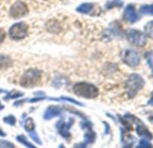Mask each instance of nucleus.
I'll use <instances>...</instances> for the list:
<instances>
[{
    "instance_id": "f257e3e1",
    "label": "nucleus",
    "mask_w": 153,
    "mask_h": 148,
    "mask_svg": "<svg viewBox=\"0 0 153 148\" xmlns=\"http://www.w3.org/2000/svg\"><path fill=\"white\" fill-rule=\"evenodd\" d=\"M74 93L81 97L92 99L99 96V89L96 86L88 82H78L73 87Z\"/></svg>"
},
{
    "instance_id": "f03ea898",
    "label": "nucleus",
    "mask_w": 153,
    "mask_h": 148,
    "mask_svg": "<svg viewBox=\"0 0 153 148\" xmlns=\"http://www.w3.org/2000/svg\"><path fill=\"white\" fill-rule=\"evenodd\" d=\"M144 80L137 73L131 74L126 81V94L130 98L134 97L137 93L144 87Z\"/></svg>"
},
{
    "instance_id": "7ed1b4c3",
    "label": "nucleus",
    "mask_w": 153,
    "mask_h": 148,
    "mask_svg": "<svg viewBox=\"0 0 153 148\" xmlns=\"http://www.w3.org/2000/svg\"><path fill=\"white\" fill-rule=\"evenodd\" d=\"M41 77V71L38 69H29L22 76L20 85L25 88H31L40 82Z\"/></svg>"
},
{
    "instance_id": "20e7f679",
    "label": "nucleus",
    "mask_w": 153,
    "mask_h": 148,
    "mask_svg": "<svg viewBox=\"0 0 153 148\" xmlns=\"http://www.w3.org/2000/svg\"><path fill=\"white\" fill-rule=\"evenodd\" d=\"M29 33V26L26 22H17L11 26L8 31V36L11 39L18 41L25 38Z\"/></svg>"
},
{
    "instance_id": "39448f33",
    "label": "nucleus",
    "mask_w": 153,
    "mask_h": 148,
    "mask_svg": "<svg viewBox=\"0 0 153 148\" xmlns=\"http://www.w3.org/2000/svg\"><path fill=\"white\" fill-rule=\"evenodd\" d=\"M126 37L128 41L137 46H144L147 43V37L146 35L137 29H129L126 30Z\"/></svg>"
},
{
    "instance_id": "423d86ee",
    "label": "nucleus",
    "mask_w": 153,
    "mask_h": 148,
    "mask_svg": "<svg viewBox=\"0 0 153 148\" xmlns=\"http://www.w3.org/2000/svg\"><path fill=\"white\" fill-rule=\"evenodd\" d=\"M121 59L129 67H136L140 64V56L139 54L132 50V49H126L124 50L121 54Z\"/></svg>"
},
{
    "instance_id": "0eeeda50",
    "label": "nucleus",
    "mask_w": 153,
    "mask_h": 148,
    "mask_svg": "<svg viewBox=\"0 0 153 148\" xmlns=\"http://www.w3.org/2000/svg\"><path fill=\"white\" fill-rule=\"evenodd\" d=\"M29 13V8L27 4L24 2L17 1L15 2L10 8L9 14L12 18L19 19L21 17H23Z\"/></svg>"
},
{
    "instance_id": "6e6552de",
    "label": "nucleus",
    "mask_w": 153,
    "mask_h": 148,
    "mask_svg": "<svg viewBox=\"0 0 153 148\" xmlns=\"http://www.w3.org/2000/svg\"><path fill=\"white\" fill-rule=\"evenodd\" d=\"M74 120L73 118L69 119L68 122L64 121L63 120H60L56 122V128L58 131V133L64 138L68 139L69 138H71V134H70V128L73 126Z\"/></svg>"
},
{
    "instance_id": "1a4fd4ad",
    "label": "nucleus",
    "mask_w": 153,
    "mask_h": 148,
    "mask_svg": "<svg viewBox=\"0 0 153 148\" xmlns=\"http://www.w3.org/2000/svg\"><path fill=\"white\" fill-rule=\"evenodd\" d=\"M124 19L130 23H134L136 21L139 20V16L133 4H128L126 7L124 11Z\"/></svg>"
},
{
    "instance_id": "9d476101",
    "label": "nucleus",
    "mask_w": 153,
    "mask_h": 148,
    "mask_svg": "<svg viewBox=\"0 0 153 148\" xmlns=\"http://www.w3.org/2000/svg\"><path fill=\"white\" fill-rule=\"evenodd\" d=\"M62 111H63V109L60 106L50 105L46 109V111L43 114V119L46 121H48V120H51L55 117H58L61 115Z\"/></svg>"
},
{
    "instance_id": "9b49d317",
    "label": "nucleus",
    "mask_w": 153,
    "mask_h": 148,
    "mask_svg": "<svg viewBox=\"0 0 153 148\" xmlns=\"http://www.w3.org/2000/svg\"><path fill=\"white\" fill-rule=\"evenodd\" d=\"M95 139H96V134L92 130V127L88 128L86 129V132L84 135V142L80 145H75L74 147H86L87 145L94 143Z\"/></svg>"
},
{
    "instance_id": "f8f14e48",
    "label": "nucleus",
    "mask_w": 153,
    "mask_h": 148,
    "mask_svg": "<svg viewBox=\"0 0 153 148\" xmlns=\"http://www.w3.org/2000/svg\"><path fill=\"white\" fill-rule=\"evenodd\" d=\"M136 132L138 134V136L140 137H143V138H146L148 139H152V134L149 131L148 128L143 124V122L139 121V123L137 124L136 126Z\"/></svg>"
},
{
    "instance_id": "ddd939ff",
    "label": "nucleus",
    "mask_w": 153,
    "mask_h": 148,
    "mask_svg": "<svg viewBox=\"0 0 153 148\" xmlns=\"http://www.w3.org/2000/svg\"><path fill=\"white\" fill-rule=\"evenodd\" d=\"M13 65V60L6 54H0V71L5 70Z\"/></svg>"
},
{
    "instance_id": "4468645a",
    "label": "nucleus",
    "mask_w": 153,
    "mask_h": 148,
    "mask_svg": "<svg viewBox=\"0 0 153 148\" xmlns=\"http://www.w3.org/2000/svg\"><path fill=\"white\" fill-rule=\"evenodd\" d=\"M93 9V4L83 3L76 8V11L80 13H89Z\"/></svg>"
},
{
    "instance_id": "2eb2a0df",
    "label": "nucleus",
    "mask_w": 153,
    "mask_h": 148,
    "mask_svg": "<svg viewBox=\"0 0 153 148\" xmlns=\"http://www.w3.org/2000/svg\"><path fill=\"white\" fill-rule=\"evenodd\" d=\"M22 123H23V127H24V129H25V130L27 132H30V131L35 130V124H34V121H33L32 118L26 119V121H22Z\"/></svg>"
},
{
    "instance_id": "dca6fc26",
    "label": "nucleus",
    "mask_w": 153,
    "mask_h": 148,
    "mask_svg": "<svg viewBox=\"0 0 153 148\" xmlns=\"http://www.w3.org/2000/svg\"><path fill=\"white\" fill-rule=\"evenodd\" d=\"M23 96L22 92L20 91H16V90H13L9 93L6 94V96L4 97V100H10V99H16L18 97H21Z\"/></svg>"
},
{
    "instance_id": "f3484780",
    "label": "nucleus",
    "mask_w": 153,
    "mask_h": 148,
    "mask_svg": "<svg viewBox=\"0 0 153 148\" xmlns=\"http://www.w3.org/2000/svg\"><path fill=\"white\" fill-rule=\"evenodd\" d=\"M122 141L126 144V147H132L134 144V137H132L131 135L128 134H125L122 132Z\"/></svg>"
},
{
    "instance_id": "a211bd4d",
    "label": "nucleus",
    "mask_w": 153,
    "mask_h": 148,
    "mask_svg": "<svg viewBox=\"0 0 153 148\" xmlns=\"http://www.w3.org/2000/svg\"><path fill=\"white\" fill-rule=\"evenodd\" d=\"M47 29H48V30L50 31V32H55V33H56L57 31H59V30L61 29V27H60V25H59L58 22L56 21V22L53 23V21H51L50 22H48V23L47 24Z\"/></svg>"
},
{
    "instance_id": "6ab92c4d",
    "label": "nucleus",
    "mask_w": 153,
    "mask_h": 148,
    "mask_svg": "<svg viewBox=\"0 0 153 148\" xmlns=\"http://www.w3.org/2000/svg\"><path fill=\"white\" fill-rule=\"evenodd\" d=\"M16 140H17L20 144H22V145L25 146L26 147H30V148L35 147L32 144H30V143L27 140L26 137H25V136H23V135H19V136H17V137H16Z\"/></svg>"
},
{
    "instance_id": "aec40b11",
    "label": "nucleus",
    "mask_w": 153,
    "mask_h": 148,
    "mask_svg": "<svg viewBox=\"0 0 153 148\" xmlns=\"http://www.w3.org/2000/svg\"><path fill=\"white\" fill-rule=\"evenodd\" d=\"M140 13L143 14L153 15V4H143L140 7Z\"/></svg>"
},
{
    "instance_id": "412c9836",
    "label": "nucleus",
    "mask_w": 153,
    "mask_h": 148,
    "mask_svg": "<svg viewBox=\"0 0 153 148\" xmlns=\"http://www.w3.org/2000/svg\"><path fill=\"white\" fill-rule=\"evenodd\" d=\"M49 100H55V101H66V102H71L74 105H80V106H82L83 105L79 103L78 101L73 99V98H70V97H66V96H61L59 98H48Z\"/></svg>"
},
{
    "instance_id": "4be33fe9",
    "label": "nucleus",
    "mask_w": 153,
    "mask_h": 148,
    "mask_svg": "<svg viewBox=\"0 0 153 148\" xmlns=\"http://www.w3.org/2000/svg\"><path fill=\"white\" fill-rule=\"evenodd\" d=\"M123 5V2L120 0H112L107 3L106 8L107 9H112L114 7H121Z\"/></svg>"
},
{
    "instance_id": "5701e85b",
    "label": "nucleus",
    "mask_w": 153,
    "mask_h": 148,
    "mask_svg": "<svg viewBox=\"0 0 153 148\" xmlns=\"http://www.w3.org/2000/svg\"><path fill=\"white\" fill-rule=\"evenodd\" d=\"M144 29H145V32L147 34V36L153 39V21H149L145 27H144Z\"/></svg>"
},
{
    "instance_id": "b1692460",
    "label": "nucleus",
    "mask_w": 153,
    "mask_h": 148,
    "mask_svg": "<svg viewBox=\"0 0 153 148\" xmlns=\"http://www.w3.org/2000/svg\"><path fill=\"white\" fill-rule=\"evenodd\" d=\"M3 121L10 126H14L15 125V122H16V120H15V117L12 114L10 115H7V116H4V119H3Z\"/></svg>"
},
{
    "instance_id": "393cba45",
    "label": "nucleus",
    "mask_w": 153,
    "mask_h": 148,
    "mask_svg": "<svg viewBox=\"0 0 153 148\" xmlns=\"http://www.w3.org/2000/svg\"><path fill=\"white\" fill-rule=\"evenodd\" d=\"M29 133V136H30V138L34 141V142H36L38 145H42V142H41V140H40V138H39V136H38V134L36 133V131H35V130H31V131H30V132H28Z\"/></svg>"
},
{
    "instance_id": "a878e982",
    "label": "nucleus",
    "mask_w": 153,
    "mask_h": 148,
    "mask_svg": "<svg viewBox=\"0 0 153 148\" xmlns=\"http://www.w3.org/2000/svg\"><path fill=\"white\" fill-rule=\"evenodd\" d=\"M145 57H146V61L148 63V64L150 65L152 71L153 72V53L152 52H149L145 54Z\"/></svg>"
},
{
    "instance_id": "bb28decb",
    "label": "nucleus",
    "mask_w": 153,
    "mask_h": 148,
    "mask_svg": "<svg viewBox=\"0 0 153 148\" xmlns=\"http://www.w3.org/2000/svg\"><path fill=\"white\" fill-rule=\"evenodd\" d=\"M137 147H140V148H152V144L151 143H149L147 140H144V139H142L141 141H140V144H139V146H137Z\"/></svg>"
},
{
    "instance_id": "cd10ccee",
    "label": "nucleus",
    "mask_w": 153,
    "mask_h": 148,
    "mask_svg": "<svg viewBox=\"0 0 153 148\" xmlns=\"http://www.w3.org/2000/svg\"><path fill=\"white\" fill-rule=\"evenodd\" d=\"M0 147H4V148H13L14 147V146L8 141L5 140H0Z\"/></svg>"
},
{
    "instance_id": "c85d7f7f",
    "label": "nucleus",
    "mask_w": 153,
    "mask_h": 148,
    "mask_svg": "<svg viewBox=\"0 0 153 148\" xmlns=\"http://www.w3.org/2000/svg\"><path fill=\"white\" fill-rule=\"evenodd\" d=\"M5 36H6L5 31L3 29H0V45L4 42V40L5 38Z\"/></svg>"
},
{
    "instance_id": "c756f323",
    "label": "nucleus",
    "mask_w": 153,
    "mask_h": 148,
    "mask_svg": "<svg viewBox=\"0 0 153 148\" xmlns=\"http://www.w3.org/2000/svg\"><path fill=\"white\" fill-rule=\"evenodd\" d=\"M147 105H153V93H152V97H151V98H150V100L148 101Z\"/></svg>"
},
{
    "instance_id": "7c9ffc66",
    "label": "nucleus",
    "mask_w": 153,
    "mask_h": 148,
    "mask_svg": "<svg viewBox=\"0 0 153 148\" xmlns=\"http://www.w3.org/2000/svg\"><path fill=\"white\" fill-rule=\"evenodd\" d=\"M6 136V134L4 132V130L0 128V137H5Z\"/></svg>"
},
{
    "instance_id": "2f4dec72",
    "label": "nucleus",
    "mask_w": 153,
    "mask_h": 148,
    "mask_svg": "<svg viewBox=\"0 0 153 148\" xmlns=\"http://www.w3.org/2000/svg\"><path fill=\"white\" fill-rule=\"evenodd\" d=\"M104 125L106 126V134L108 133V130H109V126L107 124V122H104Z\"/></svg>"
},
{
    "instance_id": "473e14b6",
    "label": "nucleus",
    "mask_w": 153,
    "mask_h": 148,
    "mask_svg": "<svg viewBox=\"0 0 153 148\" xmlns=\"http://www.w3.org/2000/svg\"><path fill=\"white\" fill-rule=\"evenodd\" d=\"M4 108V105H3L0 103V111H1V110H3Z\"/></svg>"
},
{
    "instance_id": "72a5a7b5",
    "label": "nucleus",
    "mask_w": 153,
    "mask_h": 148,
    "mask_svg": "<svg viewBox=\"0 0 153 148\" xmlns=\"http://www.w3.org/2000/svg\"><path fill=\"white\" fill-rule=\"evenodd\" d=\"M149 121H150L151 122H152L153 123V116H151V117L149 118Z\"/></svg>"
}]
</instances>
